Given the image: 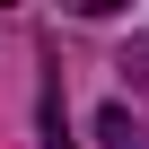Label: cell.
Wrapping results in <instances>:
<instances>
[{
	"label": "cell",
	"mask_w": 149,
	"mask_h": 149,
	"mask_svg": "<svg viewBox=\"0 0 149 149\" xmlns=\"http://www.w3.org/2000/svg\"><path fill=\"white\" fill-rule=\"evenodd\" d=\"M97 140H105V149H149V132H140L132 105H105V114H97Z\"/></svg>",
	"instance_id": "cell-1"
},
{
	"label": "cell",
	"mask_w": 149,
	"mask_h": 149,
	"mask_svg": "<svg viewBox=\"0 0 149 149\" xmlns=\"http://www.w3.org/2000/svg\"><path fill=\"white\" fill-rule=\"evenodd\" d=\"M44 149H79L70 123H61V97H53V88H44Z\"/></svg>",
	"instance_id": "cell-2"
}]
</instances>
